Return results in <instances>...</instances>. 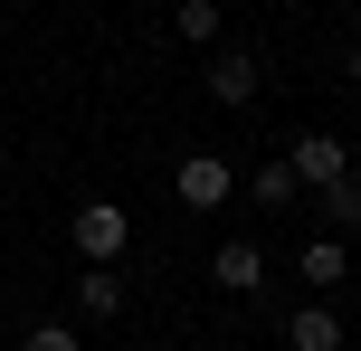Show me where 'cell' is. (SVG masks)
<instances>
[{
  "mask_svg": "<svg viewBox=\"0 0 361 351\" xmlns=\"http://www.w3.org/2000/svg\"><path fill=\"white\" fill-rule=\"evenodd\" d=\"M76 314H86V323L124 314V276H114V266H86V276H76Z\"/></svg>",
  "mask_w": 361,
  "mask_h": 351,
  "instance_id": "obj_8",
  "label": "cell"
},
{
  "mask_svg": "<svg viewBox=\"0 0 361 351\" xmlns=\"http://www.w3.org/2000/svg\"><path fill=\"white\" fill-rule=\"evenodd\" d=\"M343 76H352V86H361V38H352V48H343Z\"/></svg>",
  "mask_w": 361,
  "mask_h": 351,
  "instance_id": "obj_13",
  "label": "cell"
},
{
  "mask_svg": "<svg viewBox=\"0 0 361 351\" xmlns=\"http://www.w3.org/2000/svg\"><path fill=\"white\" fill-rule=\"evenodd\" d=\"M171 190H180V209H228V190H238V171L219 162V152H190V162L171 171Z\"/></svg>",
  "mask_w": 361,
  "mask_h": 351,
  "instance_id": "obj_3",
  "label": "cell"
},
{
  "mask_svg": "<svg viewBox=\"0 0 361 351\" xmlns=\"http://www.w3.org/2000/svg\"><path fill=\"white\" fill-rule=\"evenodd\" d=\"M171 38H190V48H228V19H219V0H180V10H171Z\"/></svg>",
  "mask_w": 361,
  "mask_h": 351,
  "instance_id": "obj_9",
  "label": "cell"
},
{
  "mask_svg": "<svg viewBox=\"0 0 361 351\" xmlns=\"http://www.w3.org/2000/svg\"><path fill=\"white\" fill-rule=\"evenodd\" d=\"M257 86H267V67H257L247 48H209V95L219 105H247Z\"/></svg>",
  "mask_w": 361,
  "mask_h": 351,
  "instance_id": "obj_5",
  "label": "cell"
},
{
  "mask_svg": "<svg viewBox=\"0 0 361 351\" xmlns=\"http://www.w3.org/2000/svg\"><path fill=\"white\" fill-rule=\"evenodd\" d=\"M247 200H257V209H286V200H295V171H286V152H276L267 171H247Z\"/></svg>",
  "mask_w": 361,
  "mask_h": 351,
  "instance_id": "obj_10",
  "label": "cell"
},
{
  "mask_svg": "<svg viewBox=\"0 0 361 351\" xmlns=\"http://www.w3.org/2000/svg\"><path fill=\"white\" fill-rule=\"evenodd\" d=\"M343 276H352V247L333 238V228H324V238H305V285H314V295H333Z\"/></svg>",
  "mask_w": 361,
  "mask_h": 351,
  "instance_id": "obj_7",
  "label": "cell"
},
{
  "mask_svg": "<svg viewBox=\"0 0 361 351\" xmlns=\"http://www.w3.org/2000/svg\"><path fill=\"white\" fill-rule=\"evenodd\" d=\"M286 171L305 190H333V181H352V152H343V133H305V143L286 152Z\"/></svg>",
  "mask_w": 361,
  "mask_h": 351,
  "instance_id": "obj_2",
  "label": "cell"
},
{
  "mask_svg": "<svg viewBox=\"0 0 361 351\" xmlns=\"http://www.w3.org/2000/svg\"><path fill=\"white\" fill-rule=\"evenodd\" d=\"M209 285L219 295H257V285H267V247H247V238L209 247Z\"/></svg>",
  "mask_w": 361,
  "mask_h": 351,
  "instance_id": "obj_4",
  "label": "cell"
},
{
  "mask_svg": "<svg viewBox=\"0 0 361 351\" xmlns=\"http://www.w3.org/2000/svg\"><path fill=\"white\" fill-rule=\"evenodd\" d=\"M324 219H333V238H352V228H361V171L324 190Z\"/></svg>",
  "mask_w": 361,
  "mask_h": 351,
  "instance_id": "obj_11",
  "label": "cell"
},
{
  "mask_svg": "<svg viewBox=\"0 0 361 351\" xmlns=\"http://www.w3.org/2000/svg\"><path fill=\"white\" fill-rule=\"evenodd\" d=\"M124 238H133V219H124L114 200H86V209H76V257H86V266H114Z\"/></svg>",
  "mask_w": 361,
  "mask_h": 351,
  "instance_id": "obj_1",
  "label": "cell"
},
{
  "mask_svg": "<svg viewBox=\"0 0 361 351\" xmlns=\"http://www.w3.org/2000/svg\"><path fill=\"white\" fill-rule=\"evenodd\" d=\"M286 351H343V314H333L324 295L295 304V314H286Z\"/></svg>",
  "mask_w": 361,
  "mask_h": 351,
  "instance_id": "obj_6",
  "label": "cell"
},
{
  "mask_svg": "<svg viewBox=\"0 0 361 351\" xmlns=\"http://www.w3.org/2000/svg\"><path fill=\"white\" fill-rule=\"evenodd\" d=\"M76 342H86V333H76L67 314H38L29 333H19V351H76Z\"/></svg>",
  "mask_w": 361,
  "mask_h": 351,
  "instance_id": "obj_12",
  "label": "cell"
}]
</instances>
